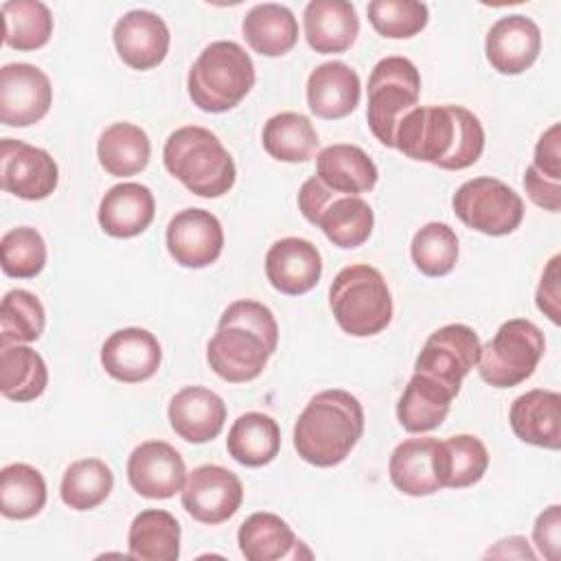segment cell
Listing matches in <instances>:
<instances>
[{
	"mask_svg": "<svg viewBox=\"0 0 561 561\" xmlns=\"http://www.w3.org/2000/svg\"><path fill=\"white\" fill-rule=\"evenodd\" d=\"M53 105V85L33 64H7L0 68V123L28 127L42 121Z\"/></svg>",
	"mask_w": 561,
	"mask_h": 561,
	"instance_id": "obj_14",
	"label": "cell"
},
{
	"mask_svg": "<svg viewBox=\"0 0 561 561\" xmlns=\"http://www.w3.org/2000/svg\"><path fill=\"white\" fill-rule=\"evenodd\" d=\"M48 368L37 351L24 344H9L0 351V392L2 397L26 403L44 394Z\"/></svg>",
	"mask_w": 561,
	"mask_h": 561,
	"instance_id": "obj_34",
	"label": "cell"
},
{
	"mask_svg": "<svg viewBox=\"0 0 561 561\" xmlns=\"http://www.w3.org/2000/svg\"><path fill=\"white\" fill-rule=\"evenodd\" d=\"M167 250L182 267H208L224 250L221 221L204 208L180 210L167 226Z\"/></svg>",
	"mask_w": 561,
	"mask_h": 561,
	"instance_id": "obj_15",
	"label": "cell"
},
{
	"mask_svg": "<svg viewBox=\"0 0 561 561\" xmlns=\"http://www.w3.org/2000/svg\"><path fill=\"white\" fill-rule=\"evenodd\" d=\"M2 272L11 278H35L46 265V243L31 226L11 228L0 239Z\"/></svg>",
	"mask_w": 561,
	"mask_h": 561,
	"instance_id": "obj_43",
	"label": "cell"
},
{
	"mask_svg": "<svg viewBox=\"0 0 561 561\" xmlns=\"http://www.w3.org/2000/svg\"><path fill=\"white\" fill-rule=\"evenodd\" d=\"M524 188H526L530 202L537 204L539 208L550 210V213L561 210V182L548 180V178L539 175L533 167H528L524 173Z\"/></svg>",
	"mask_w": 561,
	"mask_h": 561,
	"instance_id": "obj_47",
	"label": "cell"
},
{
	"mask_svg": "<svg viewBox=\"0 0 561 561\" xmlns=\"http://www.w3.org/2000/svg\"><path fill=\"white\" fill-rule=\"evenodd\" d=\"M412 263L425 276H445L458 261V237L443 221H430L416 230L410 245Z\"/></svg>",
	"mask_w": 561,
	"mask_h": 561,
	"instance_id": "obj_41",
	"label": "cell"
},
{
	"mask_svg": "<svg viewBox=\"0 0 561 561\" xmlns=\"http://www.w3.org/2000/svg\"><path fill=\"white\" fill-rule=\"evenodd\" d=\"M316 178L335 193L362 195L379 180L377 164L357 145H329L316 158Z\"/></svg>",
	"mask_w": 561,
	"mask_h": 561,
	"instance_id": "obj_28",
	"label": "cell"
},
{
	"mask_svg": "<svg viewBox=\"0 0 561 561\" xmlns=\"http://www.w3.org/2000/svg\"><path fill=\"white\" fill-rule=\"evenodd\" d=\"M162 362L158 337L140 327L114 331L101 346V366L123 383H140L151 379Z\"/></svg>",
	"mask_w": 561,
	"mask_h": 561,
	"instance_id": "obj_17",
	"label": "cell"
},
{
	"mask_svg": "<svg viewBox=\"0 0 561 561\" xmlns=\"http://www.w3.org/2000/svg\"><path fill=\"white\" fill-rule=\"evenodd\" d=\"M265 276L270 285L287 296L311 291L322 276L320 250L300 237L274 241L265 254Z\"/></svg>",
	"mask_w": 561,
	"mask_h": 561,
	"instance_id": "obj_19",
	"label": "cell"
},
{
	"mask_svg": "<svg viewBox=\"0 0 561 561\" xmlns=\"http://www.w3.org/2000/svg\"><path fill=\"white\" fill-rule=\"evenodd\" d=\"M127 480L138 495L167 500L182 491L186 482V465L173 445L164 440H145L129 454Z\"/></svg>",
	"mask_w": 561,
	"mask_h": 561,
	"instance_id": "obj_16",
	"label": "cell"
},
{
	"mask_svg": "<svg viewBox=\"0 0 561 561\" xmlns=\"http://www.w3.org/2000/svg\"><path fill=\"white\" fill-rule=\"evenodd\" d=\"M543 351L541 329L526 318H513L502 322L495 335L480 346L476 366L489 386L513 388L535 373Z\"/></svg>",
	"mask_w": 561,
	"mask_h": 561,
	"instance_id": "obj_9",
	"label": "cell"
},
{
	"mask_svg": "<svg viewBox=\"0 0 561 561\" xmlns=\"http://www.w3.org/2000/svg\"><path fill=\"white\" fill-rule=\"evenodd\" d=\"M46 504V480L26 462H11L0 471V513L7 519H31Z\"/></svg>",
	"mask_w": 561,
	"mask_h": 561,
	"instance_id": "obj_36",
	"label": "cell"
},
{
	"mask_svg": "<svg viewBox=\"0 0 561 561\" xmlns=\"http://www.w3.org/2000/svg\"><path fill=\"white\" fill-rule=\"evenodd\" d=\"M171 430L186 443H208L217 438L226 423L224 399L204 386H186L169 401Z\"/></svg>",
	"mask_w": 561,
	"mask_h": 561,
	"instance_id": "obj_22",
	"label": "cell"
},
{
	"mask_svg": "<svg viewBox=\"0 0 561 561\" xmlns=\"http://www.w3.org/2000/svg\"><path fill=\"white\" fill-rule=\"evenodd\" d=\"M533 541L537 552L548 559L557 561L561 550V506L552 504L543 508L533 526Z\"/></svg>",
	"mask_w": 561,
	"mask_h": 561,
	"instance_id": "obj_44",
	"label": "cell"
},
{
	"mask_svg": "<svg viewBox=\"0 0 561 561\" xmlns=\"http://www.w3.org/2000/svg\"><path fill=\"white\" fill-rule=\"evenodd\" d=\"M46 324L42 300L26 289H11L0 305V346L39 340Z\"/></svg>",
	"mask_w": 561,
	"mask_h": 561,
	"instance_id": "obj_40",
	"label": "cell"
},
{
	"mask_svg": "<svg viewBox=\"0 0 561 561\" xmlns=\"http://www.w3.org/2000/svg\"><path fill=\"white\" fill-rule=\"evenodd\" d=\"M59 182V169L46 149L24 140L4 138L0 142V186L2 191L37 202L46 199Z\"/></svg>",
	"mask_w": 561,
	"mask_h": 561,
	"instance_id": "obj_13",
	"label": "cell"
},
{
	"mask_svg": "<svg viewBox=\"0 0 561 561\" xmlns=\"http://www.w3.org/2000/svg\"><path fill=\"white\" fill-rule=\"evenodd\" d=\"M278 346V324L270 307L259 300H234L219 318L206 346V362L230 383L256 379Z\"/></svg>",
	"mask_w": 561,
	"mask_h": 561,
	"instance_id": "obj_2",
	"label": "cell"
},
{
	"mask_svg": "<svg viewBox=\"0 0 561 561\" xmlns=\"http://www.w3.org/2000/svg\"><path fill=\"white\" fill-rule=\"evenodd\" d=\"M112 37L118 57L134 70H151L162 64L171 44L167 22L147 9H134L118 18Z\"/></svg>",
	"mask_w": 561,
	"mask_h": 561,
	"instance_id": "obj_18",
	"label": "cell"
},
{
	"mask_svg": "<svg viewBox=\"0 0 561 561\" xmlns=\"http://www.w3.org/2000/svg\"><path fill=\"white\" fill-rule=\"evenodd\" d=\"M454 399L456 392L449 386L425 373H414L397 403V419L410 434L432 432L447 419Z\"/></svg>",
	"mask_w": 561,
	"mask_h": 561,
	"instance_id": "obj_29",
	"label": "cell"
},
{
	"mask_svg": "<svg viewBox=\"0 0 561 561\" xmlns=\"http://www.w3.org/2000/svg\"><path fill=\"white\" fill-rule=\"evenodd\" d=\"M394 149L405 158L445 171H462L484 151V127L462 105H419L408 112L394 134Z\"/></svg>",
	"mask_w": 561,
	"mask_h": 561,
	"instance_id": "obj_1",
	"label": "cell"
},
{
	"mask_svg": "<svg viewBox=\"0 0 561 561\" xmlns=\"http://www.w3.org/2000/svg\"><path fill=\"white\" fill-rule=\"evenodd\" d=\"M239 550L248 561H280L311 557L291 526L276 513H252L237 533Z\"/></svg>",
	"mask_w": 561,
	"mask_h": 561,
	"instance_id": "obj_25",
	"label": "cell"
},
{
	"mask_svg": "<svg viewBox=\"0 0 561 561\" xmlns=\"http://www.w3.org/2000/svg\"><path fill=\"white\" fill-rule=\"evenodd\" d=\"M298 208L302 217L318 226L333 245L344 250L366 243L375 226V213L366 199L359 195L335 193L316 175L300 186Z\"/></svg>",
	"mask_w": 561,
	"mask_h": 561,
	"instance_id": "obj_8",
	"label": "cell"
},
{
	"mask_svg": "<svg viewBox=\"0 0 561 561\" xmlns=\"http://www.w3.org/2000/svg\"><path fill=\"white\" fill-rule=\"evenodd\" d=\"M180 524L162 508L140 511L127 533L131 559L142 561H175L180 557Z\"/></svg>",
	"mask_w": 561,
	"mask_h": 561,
	"instance_id": "obj_33",
	"label": "cell"
},
{
	"mask_svg": "<svg viewBox=\"0 0 561 561\" xmlns=\"http://www.w3.org/2000/svg\"><path fill=\"white\" fill-rule=\"evenodd\" d=\"M486 61L500 75L528 70L541 53V31L535 20L513 13L500 18L486 33Z\"/></svg>",
	"mask_w": 561,
	"mask_h": 561,
	"instance_id": "obj_20",
	"label": "cell"
},
{
	"mask_svg": "<svg viewBox=\"0 0 561 561\" xmlns=\"http://www.w3.org/2000/svg\"><path fill=\"white\" fill-rule=\"evenodd\" d=\"M307 44L320 53H344L359 33V18L346 0H311L302 13Z\"/></svg>",
	"mask_w": 561,
	"mask_h": 561,
	"instance_id": "obj_26",
	"label": "cell"
},
{
	"mask_svg": "<svg viewBox=\"0 0 561 561\" xmlns=\"http://www.w3.org/2000/svg\"><path fill=\"white\" fill-rule=\"evenodd\" d=\"M114 486V473L101 458L75 460L61 478V502L72 511H90L107 500Z\"/></svg>",
	"mask_w": 561,
	"mask_h": 561,
	"instance_id": "obj_38",
	"label": "cell"
},
{
	"mask_svg": "<svg viewBox=\"0 0 561 561\" xmlns=\"http://www.w3.org/2000/svg\"><path fill=\"white\" fill-rule=\"evenodd\" d=\"M156 215L153 193L138 182L112 186L99 204V224L105 234L129 239L145 232Z\"/></svg>",
	"mask_w": 561,
	"mask_h": 561,
	"instance_id": "obj_27",
	"label": "cell"
},
{
	"mask_svg": "<svg viewBox=\"0 0 561 561\" xmlns=\"http://www.w3.org/2000/svg\"><path fill=\"white\" fill-rule=\"evenodd\" d=\"M392 484L412 497L432 495L443 489L440 440L432 436L405 438L399 443L388 462Z\"/></svg>",
	"mask_w": 561,
	"mask_h": 561,
	"instance_id": "obj_21",
	"label": "cell"
},
{
	"mask_svg": "<svg viewBox=\"0 0 561 561\" xmlns=\"http://www.w3.org/2000/svg\"><path fill=\"white\" fill-rule=\"evenodd\" d=\"M443 489H465L480 482L489 469V451L473 434H456L440 440Z\"/></svg>",
	"mask_w": 561,
	"mask_h": 561,
	"instance_id": "obj_39",
	"label": "cell"
},
{
	"mask_svg": "<svg viewBox=\"0 0 561 561\" xmlns=\"http://www.w3.org/2000/svg\"><path fill=\"white\" fill-rule=\"evenodd\" d=\"M561 125L552 123L541 138L535 145V158H533V169L554 182H561Z\"/></svg>",
	"mask_w": 561,
	"mask_h": 561,
	"instance_id": "obj_45",
	"label": "cell"
},
{
	"mask_svg": "<svg viewBox=\"0 0 561 561\" xmlns=\"http://www.w3.org/2000/svg\"><path fill=\"white\" fill-rule=\"evenodd\" d=\"M248 46L263 57H280L289 53L298 42V20L285 7L276 2L254 4L241 24Z\"/></svg>",
	"mask_w": 561,
	"mask_h": 561,
	"instance_id": "obj_30",
	"label": "cell"
},
{
	"mask_svg": "<svg viewBox=\"0 0 561 561\" xmlns=\"http://www.w3.org/2000/svg\"><path fill=\"white\" fill-rule=\"evenodd\" d=\"M421 75L408 57L390 55L375 64L368 77L366 121L373 136L394 149V134L401 118L419 107Z\"/></svg>",
	"mask_w": 561,
	"mask_h": 561,
	"instance_id": "obj_7",
	"label": "cell"
},
{
	"mask_svg": "<svg viewBox=\"0 0 561 561\" xmlns=\"http://www.w3.org/2000/svg\"><path fill=\"white\" fill-rule=\"evenodd\" d=\"M486 557H500V559H506V557H508V559H511V557H517V559H535V552L530 550L526 537L513 535V537H508V539L497 541L493 548H489Z\"/></svg>",
	"mask_w": 561,
	"mask_h": 561,
	"instance_id": "obj_48",
	"label": "cell"
},
{
	"mask_svg": "<svg viewBox=\"0 0 561 561\" xmlns=\"http://www.w3.org/2000/svg\"><path fill=\"white\" fill-rule=\"evenodd\" d=\"M362 96L359 75L344 61H324L307 79V103L318 118L348 116Z\"/></svg>",
	"mask_w": 561,
	"mask_h": 561,
	"instance_id": "obj_24",
	"label": "cell"
},
{
	"mask_svg": "<svg viewBox=\"0 0 561 561\" xmlns=\"http://www.w3.org/2000/svg\"><path fill=\"white\" fill-rule=\"evenodd\" d=\"M456 217L471 230L504 237L519 228L524 219V199L497 178H473L458 186L451 197Z\"/></svg>",
	"mask_w": 561,
	"mask_h": 561,
	"instance_id": "obj_10",
	"label": "cell"
},
{
	"mask_svg": "<svg viewBox=\"0 0 561 561\" xmlns=\"http://www.w3.org/2000/svg\"><path fill=\"white\" fill-rule=\"evenodd\" d=\"M162 160L167 171L199 197H221L237 180V167L228 149L210 129L199 125L171 131Z\"/></svg>",
	"mask_w": 561,
	"mask_h": 561,
	"instance_id": "obj_4",
	"label": "cell"
},
{
	"mask_svg": "<svg viewBox=\"0 0 561 561\" xmlns=\"http://www.w3.org/2000/svg\"><path fill=\"white\" fill-rule=\"evenodd\" d=\"M263 149L278 162H307L320 138L313 123L298 112H278L263 125Z\"/></svg>",
	"mask_w": 561,
	"mask_h": 561,
	"instance_id": "obj_35",
	"label": "cell"
},
{
	"mask_svg": "<svg viewBox=\"0 0 561 561\" xmlns=\"http://www.w3.org/2000/svg\"><path fill=\"white\" fill-rule=\"evenodd\" d=\"M329 307L340 329L353 337L377 335L392 320L388 283L368 263H353L335 274L329 287Z\"/></svg>",
	"mask_w": 561,
	"mask_h": 561,
	"instance_id": "obj_6",
	"label": "cell"
},
{
	"mask_svg": "<svg viewBox=\"0 0 561 561\" xmlns=\"http://www.w3.org/2000/svg\"><path fill=\"white\" fill-rule=\"evenodd\" d=\"M226 449L243 467L270 465L280 451V427L270 414L245 412L230 425Z\"/></svg>",
	"mask_w": 561,
	"mask_h": 561,
	"instance_id": "obj_31",
	"label": "cell"
},
{
	"mask_svg": "<svg viewBox=\"0 0 561 561\" xmlns=\"http://www.w3.org/2000/svg\"><path fill=\"white\" fill-rule=\"evenodd\" d=\"M480 346V337L471 327L458 322L445 324L425 340L416 355L414 373H425L458 394L462 379L478 364Z\"/></svg>",
	"mask_w": 561,
	"mask_h": 561,
	"instance_id": "obj_11",
	"label": "cell"
},
{
	"mask_svg": "<svg viewBox=\"0 0 561 561\" xmlns=\"http://www.w3.org/2000/svg\"><path fill=\"white\" fill-rule=\"evenodd\" d=\"M4 18V44L13 50H37L53 35V13L39 0H7L0 7Z\"/></svg>",
	"mask_w": 561,
	"mask_h": 561,
	"instance_id": "obj_37",
	"label": "cell"
},
{
	"mask_svg": "<svg viewBox=\"0 0 561 561\" xmlns=\"http://www.w3.org/2000/svg\"><path fill=\"white\" fill-rule=\"evenodd\" d=\"M256 79L252 57L230 39L210 42L193 61L186 79L193 105L204 112L221 114L237 107L252 90Z\"/></svg>",
	"mask_w": 561,
	"mask_h": 561,
	"instance_id": "obj_5",
	"label": "cell"
},
{
	"mask_svg": "<svg viewBox=\"0 0 561 561\" xmlns=\"http://www.w3.org/2000/svg\"><path fill=\"white\" fill-rule=\"evenodd\" d=\"M243 502V484L221 465H199L186 473L182 486L184 511L202 524L228 522Z\"/></svg>",
	"mask_w": 561,
	"mask_h": 561,
	"instance_id": "obj_12",
	"label": "cell"
},
{
	"mask_svg": "<svg viewBox=\"0 0 561 561\" xmlns=\"http://www.w3.org/2000/svg\"><path fill=\"white\" fill-rule=\"evenodd\" d=\"M364 434V408L348 390L331 388L309 399L294 425V449L313 467L346 460Z\"/></svg>",
	"mask_w": 561,
	"mask_h": 561,
	"instance_id": "obj_3",
	"label": "cell"
},
{
	"mask_svg": "<svg viewBox=\"0 0 561 561\" xmlns=\"http://www.w3.org/2000/svg\"><path fill=\"white\" fill-rule=\"evenodd\" d=\"M559 263H561V256L554 254L543 274H541V280H539V287H537V294H535V302H537V309L550 318L552 324H559L561 322V287H559V278H561V272H559Z\"/></svg>",
	"mask_w": 561,
	"mask_h": 561,
	"instance_id": "obj_46",
	"label": "cell"
},
{
	"mask_svg": "<svg viewBox=\"0 0 561 561\" xmlns=\"http://www.w3.org/2000/svg\"><path fill=\"white\" fill-rule=\"evenodd\" d=\"M366 11L373 28L388 39L414 37L430 20L427 4L416 0H373Z\"/></svg>",
	"mask_w": 561,
	"mask_h": 561,
	"instance_id": "obj_42",
	"label": "cell"
},
{
	"mask_svg": "<svg viewBox=\"0 0 561 561\" xmlns=\"http://www.w3.org/2000/svg\"><path fill=\"white\" fill-rule=\"evenodd\" d=\"M513 434L535 447H561V394L554 390H528L511 403Z\"/></svg>",
	"mask_w": 561,
	"mask_h": 561,
	"instance_id": "obj_23",
	"label": "cell"
},
{
	"mask_svg": "<svg viewBox=\"0 0 561 561\" xmlns=\"http://www.w3.org/2000/svg\"><path fill=\"white\" fill-rule=\"evenodd\" d=\"M96 156L110 175L129 178L147 169L151 142L145 129L123 121L103 129L96 142Z\"/></svg>",
	"mask_w": 561,
	"mask_h": 561,
	"instance_id": "obj_32",
	"label": "cell"
}]
</instances>
